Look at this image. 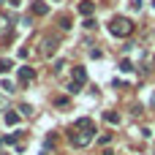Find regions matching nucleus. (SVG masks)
I'll use <instances>...</instances> for the list:
<instances>
[{
  "label": "nucleus",
  "mask_w": 155,
  "mask_h": 155,
  "mask_svg": "<svg viewBox=\"0 0 155 155\" xmlns=\"http://www.w3.org/2000/svg\"><path fill=\"white\" fill-rule=\"evenodd\" d=\"M131 30H134V25H131V19H125V16H114L112 22H109V33L112 35H131Z\"/></svg>",
  "instance_id": "1"
},
{
  "label": "nucleus",
  "mask_w": 155,
  "mask_h": 155,
  "mask_svg": "<svg viewBox=\"0 0 155 155\" xmlns=\"http://www.w3.org/2000/svg\"><path fill=\"white\" fill-rule=\"evenodd\" d=\"M33 79H35V71H33L30 65H22V68H19V82L27 84V82H33Z\"/></svg>",
  "instance_id": "2"
},
{
  "label": "nucleus",
  "mask_w": 155,
  "mask_h": 155,
  "mask_svg": "<svg viewBox=\"0 0 155 155\" xmlns=\"http://www.w3.org/2000/svg\"><path fill=\"white\" fill-rule=\"evenodd\" d=\"M93 11H95V5H93L90 0H82V3H79V14H82V16H87V19H90V16H93Z\"/></svg>",
  "instance_id": "3"
},
{
  "label": "nucleus",
  "mask_w": 155,
  "mask_h": 155,
  "mask_svg": "<svg viewBox=\"0 0 155 155\" xmlns=\"http://www.w3.org/2000/svg\"><path fill=\"white\" fill-rule=\"evenodd\" d=\"M33 14H38V16H46V14H49V5H46L44 0H35V3H33Z\"/></svg>",
  "instance_id": "4"
},
{
  "label": "nucleus",
  "mask_w": 155,
  "mask_h": 155,
  "mask_svg": "<svg viewBox=\"0 0 155 155\" xmlns=\"http://www.w3.org/2000/svg\"><path fill=\"white\" fill-rule=\"evenodd\" d=\"M76 131H84V134H87V136H90V134H93V131H95V128H93V123H90V120H87V117H82V120H79V123H76Z\"/></svg>",
  "instance_id": "5"
},
{
  "label": "nucleus",
  "mask_w": 155,
  "mask_h": 155,
  "mask_svg": "<svg viewBox=\"0 0 155 155\" xmlns=\"http://www.w3.org/2000/svg\"><path fill=\"white\" fill-rule=\"evenodd\" d=\"M74 79H76L79 84H84V79H87V71H84L82 65H79V68H74Z\"/></svg>",
  "instance_id": "6"
},
{
  "label": "nucleus",
  "mask_w": 155,
  "mask_h": 155,
  "mask_svg": "<svg viewBox=\"0 0 155 155\" xmlns=\"http://www.w3.org/2000/svg\"><path fill=\"white\" fill-rule=\"evenodd\" d=\"M5 123H8V125H16V123H19V114H16V112H8V114H5Z\"/></svg>",
  "instance_id": "7"
},
{
  "label": "nucleus",
  "mask_w": 155,
  "mask_h": 155,
  "mask_svg": "<svg viewBox=\"0 0 155 155\" xmlns=\"http://www.w3.org/2000/svg\"><path fill=\"white\" fill-rule=\"evenodd\" d=\"M44 54H46V57L54 54V41H46V44H44Z\"/></svg>",
  "instance_id": "8"
},
{
  "label": "nucleus",
  "mask_w": 155,
  "mask_h": 155,
  "mask_svg": "<svg viewBox=\"0 0 155 155\" xmlns=\"http://www.w3.org/2000/svg\"><path fill=\"white\" fill-rule=\"evenodd\" d=\"M120 71H125V74H128V71H134V65H131V60H120Z\"/></svg>",
  "instance_id": "9"
},
{
  "label": "nucleus",
  "mask_w": 155,
  "mask_h": 155,
  "mask_svg": "<svg viewBox=\"0 0 155 155\" xmlns=\"http://www.w3.org/2000/svg\"><path fill=\"white\" fill-rule=\"evenodd\" d=\"M104 120H106V123H120V117H117L114 112H106V114H104Z\"/></svg>",
  "instance_id": "10"
},
{
  "label": "nucleus",
  "mask_w": 155,
  "mask_h": 155,
  "mask_svg": "<svg viewBox=\"0 0 155 155\" xmlns=\"http://www.w3.org/2000/svg\"><path fill=\"white\" fill-rule=\"evenodd\" d=\"M60 27H63V30H68V27H71V19H68V16H63V19H60Z\"/></svg>",
  "instance_id": "11"
},
{
  "label": "nucleus",
  "mask_w": 155,
  "mask_h": 155,
  "mask_svg": "<svg viewBox=\"0 0 155 155\" xmlns=\"http://www.w3.org/2000/svg\"><path fill=\"white\" fill-rule=\"evenodd\" d=\"M54 104H57V106H68V98H65V95H60V98H57Z\"/></svg>",
  "instance_id": "12"
},
{
  "label": "nucleus",
  "mask_w": 155,
  "mask_h": 155,
  "mask_svg": "<svg viewBox=\"0 0 155 155\" xmlns=\"http://www.w3.org/2000/svg\"><path fill=\"white\" fill-rule=\"evenodd\" d=\"M0 71H11V60H3L0 63Z\"/></svg>",
  "instance_id": "13"
},
{
  "label": "nucleus",
  "mask_w": 155,
  "mask_h": 155,
  "mask_svg": "<svg viewBox=\"0 0 155 155\" xmlns=\"http://www.w3.org/2000/svg\"><path fill=\"white\" fill-rule=\"evenodd\" d=\"M8 3H11V5H14V8H16V5H19V3H22V0H8Z\"/></svg>",
  "instance_id": "14"
}]
</instances>
